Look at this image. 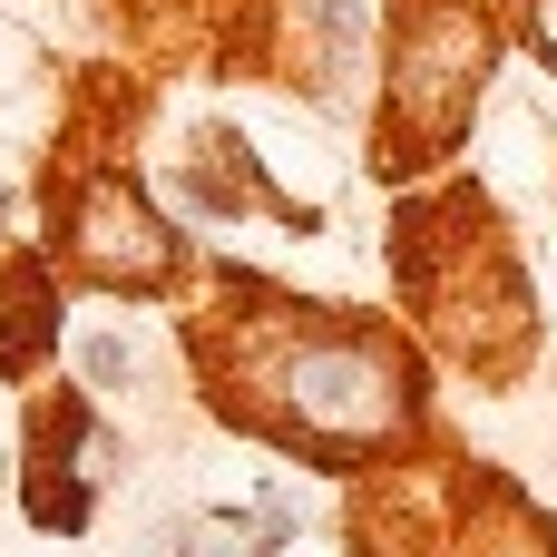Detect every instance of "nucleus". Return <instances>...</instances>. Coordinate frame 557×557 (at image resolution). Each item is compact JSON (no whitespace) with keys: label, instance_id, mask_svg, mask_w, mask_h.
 <instances>
[{"label":"nucleus","instance_id":"1","mask_svg":"<svg viewBox=\"0 0 557 557\" xmlns=\"http://www.w3.org/2000/svg\"><path fill=\"white\" fill-rule=\"evenodd\" d=\"M235 304V333H196L206 352V401L245 431H264L274 450H304L323 470H352L372 460L382 441L411 431L421 411V372L411 352L382 333V323H352V313H323L304 294H274L264 274L245 264H215Z\"/></svg>","mask_w":557,"mask_h":557},{"label":"nucleus","instance_id":"2","mask_svg":"<svg viewBox=\"0 0 557 557\" xmlns=\"http://www.w3.org/2000/svg\"><path fill=\"white\" fill-rule=\"evenodd\" d=\"M490 78V20L470 0H392V69H382V176L460 147L470 98Z\"/></svg>","mask_w":557,"mask_h":557},{"label":"nucleus","instance_id":"3","mask_svg":"<svg viewBox=\"0 0 557 557\" xmlns=\"http://www.w3.org/2000/svg\"><path fill=\"white\" fill-rule=\"evenodd\" d=\"M69 264L98 284V294H157L166 274H176V235L157 225V206L137 196V176H88L78 196H69Z\"/></svg>","mask_w":557,"mask_h":557},{"label":"nucleus","instance_id":"4","mask_svg":"<svg viewBox=\"0 0 557 557\" xmlns=\"http://www.w3.org/2000/svg\"><path fill=\"white\" fill-rule=\"evenodd\" d=\"M460 557H557V529L529 509V499H509L499 480H470V529H450Z\"/></svg>","mask_w":557,"mask_h":557},{"label":"nucleus","instance_id":"5","mask_svg":"<svg viewBox=\"0 0 557 557\" xmlns=\"http://www.w3.org/2000/svg\"><path fill=\"white\" fill-rule=\"evenodd\" d=\"M59 343V274L49 264H10L0 284V372H29V352Z\"/></svg>","mask_w":557,"mask_h":557},{"label":"nucleus","instance_id":"6","mask_svg":"<svg viewBox=\"0 0 557 557\" xmlns=\"http://www.w3.org/2000/svg\"><path fill=\"white\" fill-rule=\"evenodd\" d=\"M20 509H29V529L78 539V529H88V480H78V470H29V480H20Z\"/></svg>","mask_w":557,"mask_h":557},{"label":"nucleus","instance_id":"7","mask_svg":"<svg viewBox=\"0 0 557 557\" xmlns=\"http://www.w3.org/2000/svg\"><path fill=\"white\" fill-rule=\"evenodd\" d=\"M362 10H372V0H304V20L323 29V59H333V69H352V49H362Z\"/></svg>","mask_w":557,"mask_h":557},{"label":"nucleus","instance_id":"8","mask_svg":"<svg viewBox=\"0 0 557 557\" xmlns=\"http://www.w3.org/2000/svg\"><path fill=\"white\" fill-rule=\"evenodd\" d=\"M78 372H88V382H127V372H137L127 333H88V343H78Z\"/></svg>","mask_w":557,"mask_h":557},{"label":"nucleus","instance_id":"9","mask_svg":"<svg viewBox=\"0 0 557 557\" xmlns=\"http://www.w3.org/2000/svg\"><path fill=\"white\" fill-rule=\"evenodd\" d=\"M519 20H529V49L557 69V0H519Z\"/></svg>","mask_w":557,"mask_h":557},{"label":"nucleus","instance_id":"10","mask_svg":"<svg viewBox=\"0 0 557 557\" xmlns=\"http://www.w3.org/2000/svg\"><path fill=\"white\" fill-rule=\"evenodd\" d=\"M0 215H10V186H0Z\"/></svg>","mask_w":557,"mask_h":557}]
</instances>
